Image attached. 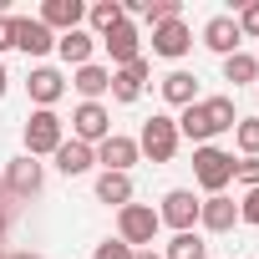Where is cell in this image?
<instances>
[{
	"label": "cell",
	"mask_w": 259,
	"mask_h": 259,
	"mask_svg": "<svg viewBox=\"0 0 259 259\" xmlns=\"http://www.w3.org/2000/svg\"><path fill=\"white\" fill-rule=\"evenodd\" d=\"M92 259H133V249H127V244H122V239H102V244H97V254H92Z\"/></svg>",
	"instance_id": "obj_31"
},
{
	"label": "cell",
	"mask_w": 259,
	"mask_h": 259,
	"mask_svg": "<svg viewBox=\"0 0 259 259\" xmlns=\"http://www.w3.org/2000/svg\"><path fill=\"white\" fill-rule=\"evenodd\" d=\"M26 92H31V102H36V107H56V102L66 97V76H61L56 66H31Z\"/></svg>",
	"instance_id": "obj_11"
},
{
	"label": "cell",
	"mask_w": 259,
	"mask_h": 259,
	"mask_svg": "<svg viewBox=\"0 0 259 259\" xmlns=\"http://www.w3.org/2000/svg\"><path fill=\"white\" fill-rule=\"evenodd\" d=\"M6 259H41V254H31V249H21V254H6Z\"/></svg>",
	"instance_id": "obj_36"
},
{
	"label": "cell",
	"mask_w": 259,
	"mask_h": 259,
	"mask_svg": "<svg viewBox=\"0 0 259 259\" xmlns=\"http://www.w3.org/2000/svg\"><path fill=\"white\" fill-rule=\"evenodd\" d=\"M178 122L168 117V112H153L148 122H143V133H138V153H148L153 163H173L178 158Z\"/></svg>",
	"instance_id": "obj_2"
},
{
	"label": "cell",
	"mask_w": 259,
	"mask_h": 259,
	"mask_svg": "<svg viewBox=\"0 0 259 259\" xmlns=\"http://www.w3.org/2000/svg\"><path fill=\"white\" fill-rule=\"evenodd\" d=\"M224 81H234V87H249V81H259V61H254L249 51H234V56H224Z\"/></svg>",
	"instance_id": "obj_23"
},
{
	"label": "cell",
	"mask_w": 259,
	"mask_h": 259,
	"mask_svg": "<svg viewBox=\"0 0 259 259\" xmlns=\"http://www.w3.org/2000/svg\"><path fill=\"white\" fill-rule=\"evenodd\" d=\"M239 219L259 229V188H244V203H239Z\"/></svg>",
	"instance_id": "obj_32"
},
{
	"label": "cell",
	"mask_w": 259,
	"mask_h": 259,
	"mask_svg": "<svg viewBox=\"0 0 259 259\" xmlns=\"http://www.w3.org/2000/svg\"><path fill=\"white\" fill-rule=\"evenodd\" d=\"M56 51H61V61H66V66H87V61H92V51H97V36L76 26V31L56 36Z\"/></svg>",
	"instance_id": "obj_18"
},
{
	"label": "cell",
	"mask_w": 259,
	"mask_h": 259,
	"mask_svg": "<svg viewBox=\"0 0 259 259\" xmlns=\"http://www.w3.org/2000/svg\"><path fill=\"white\" fill-rule=\"evenodd\" d=\"M0 51H11V16H0Z\"/></svg>",
	"instance_id": "obj_33"
},
{
	"label": "cell",
	"mask_w": 259,
	"mask_h": 259,
	"mask_svg": "<svg viewBox=\"0 0 259 259\" xmlns=\"http://www.w3.org/2000/svg\"><path fill=\"white\" fill-rule=\"evenodd\" d=\"M0 234H6V208H0Z\"/></svg>",
	"instance_id": "obj_38"
},
{
	"label": "cell",
	"mask_w": 259,
	"mask_h": 259,
	"mask_svg": "<svg viewBox=\"0 0 259 259\" xmlns=\"http://www.w3.org/2000/svg\"><path fill=\"white\" fill-rule=\"evenodd\" d=\"M36 21H41V26H46L51 36H56V31L66 36V31H76V26L87 21V6H81V0H46Z\"/></svg>",
	"instance_id": "obj_12"
},
{
	"label": "cell",
	"mask_w": 259,
	"mask_h": 259,
	"mask_svg": "<svg viewBox=\"0 0 259 259\" xmlns=\"http://www.w3.org/2000/svg\"><path fill=\"white\" fill-rule=\"evenodd\" d=\"M6 87H11V71H6V61H0V97H6Z\"/></svg>",
	"instance_id": "obj_35"
},
{
	"label": "cell",
	"mask_w": 259,
	"mask_h": 259,
	"mask_svg": "<svg viewBox=\"0 0 259 259\" xmlns=\"http://www.w3.org/2000/svg\"><path fill=\"white\" fill-rule=\"evenodd\" d=\"M239 41H244V36H239V21H234V16H213V21L203 26V46L219 51V56H234Z\"/></svg>",
	"instance_id": "obj_16"
},
{
	"label": "cell",
	"mask_w": 259,
	"mask_h": 259,
	"mask_svg": "<svg viewBox=\"0 0 259 259\" xmlns=\"http://www.w3.org/2000/svg\"><path fill=\"white\" fill-rule=\"evenodd\" d=\"M188 51H193V31H188L183 21H163V26H153V56L183 61Z\"/></svg>",
	"instance_id": "obj_9"
},
{
	"label": "cell",
	"mask_w": 259,
	"mask_h": 259,
	"mask_svg": "<svg viewBox=\"0 0 259 259\" xmlns=\"http://www.w3.org/2000/svg\"><path fill=\"white\" fill-rule=\"evenodd\" d=\"M254 87H259V81H254Z\"/></svg>",
	"instance_id": "obj_40"
},
{
	"label": "cell",
	"mask_w": 259,
	"mask_h": 259,
	"mask_svg": "<svg viewBox=\"0 0 259 259\" xmlns=\"http://www.w3.org/2000/svg\"><path fill=\"white\" fill-rule=\"evenodd\" d=\"M193 178H198V188H203L208 198L224 193V188L234 183V153H224V148H213V143L193 148Z\"/></svg>",
	"instance_id": "obj_1"
},
{
	"label": "cell",
	"mask_w": 259,
	"mask_h": 259,
	"mask_svg": "<svg viewBox=\"0 0 259 259\" xmlns=\"http://www.w3.org/2000/svg\"><path fill=\"white\" fill-rule=\"evenodd\" d=\"M163 259H208V244H203L198 229L193 234H173V244L163 249Z\"/></svg>",
	"instance_id": "obj_26"
},
{
	"label": "cell",
	"mask_w": 259,
	"mask_h": 259,
	"mask_svg": "<svg viewBox=\"0 0 259 259\" xmlns=\"http://www.w3.org/2000/svg\"><path fill=\"white\" fill-rule=\"evenodd\" d=\"M0 259H6V254H0Z\"/></svg>",
	"instance_id": "obj_39"
},
{
	"label": "cell",
	"mask_w": 259,
	"mask_h": 259,
	"mask_svg": "<svg viewBox=\"0 0 259 259\" xmlns=\"http://www.w3.org/2000/svg\"><path fill=\"white\" fill-rule=\"evenodd\" d=\"M178 0H148L143 6V16H148V26H163V21H178Z\"/></svg>",
	"instance_id": "obj_28"
},
{
	"label": "cell",
	"mask_w": 259,
	"mask_h": 259,
	"mask_svg": "<svg viewBox=\"0 0 259 259\" xmlns=\"http://www.w3.org/2000/svg\"><path fill=\"white\" fill-rule=\"evenodd\" d=\"M66 143V122L56 117V107H36L31 117H26V153L31 158H46V153H56Z\"/></svg>",
	"instance_id": "obj_4"
},
{
	"label": "cell",
	"mask_w": 259,
	"mask_h": 259,
	"mask_svg": "<svg viewBox=\"0 0 259 259\" xmlns=\"http://www.w3.org/2000/svg\"><path fill=\"white\" fill-rule=\"evenodd\" d=\"M163 102L168 107H193L198 102V76L193 71H168L163 76Z\"/></svg>",
	"instance_id": "obj_20"
},
{
	"label": "cell",
	"mask_w": 259,
	"mask_h": 259,
	"mask_svg": "<svg viewBox=\"0 0 259 259\" xmlns=\"http://www.w3.org/2000/svg\"><path fill=\"white\" fill-rule=\"evenodd\" d=\"M203 112H208L213 138H219V133H234V122H239V112H234V97H208V102H203Z\"/></svg>",
	"instance_id": "obj_25"
},
{
	"label": "cell",
	"mask_w": 259,
	"mask_h": 259,
	"mask_svg": "<svg viewBox=\"0 0 259 259\" xmlns=\"http://www.w3.org/2000/svg\"><path fill=\"white\" fill-rule=\"evenodd\" d=\"M234 21H239V36H254V41H259V0H249Z\"/></svg>",
	"instance_id": "obj_29"
},
{
	"label": "cell",
	"mask_w": 259,
	"mask_h": 259,
	"mask_svg": "<svg viewBox=\"0 0 259 259\" xmlns=\"http://www.w3.org/2000/svg\"><path fill=\"white\" fill-rule=\"evenodd\" d=\"M6 198H11V193H6V178H0V203H6Z\"/></svg>",
	"instance_id": "obj_37"
},
{
	"label": "cell",
	"mask_w": 259,
	"mask_h": 259,
	"mask_svg": "<svg viewBox=\"0 0 259 259\" xmlns=\"http://www.w3.org/2000/svg\"><path fill=\"white\" fill-rule=\"evenodd\" d=\"M51 158H56V168H61L66 178H81V173H87V168L97 163V148H87V143H76V138H66V143H61V148H56Z\"/></svg>",
	"instance_id": "obj_17"
},
{
	"label": "cell",
	"mask_w": 259,
	"mask_h": 259,
	"mask_svg": "<svg viewBox=\"0 0 259 259\" xmlns=\"http://www.w3.org/2000/svg\"><path fill=\"white\" fill-rule=\"evenodd\" d=\"M0 178H6V193H11V198H36V193H41V183H46V173H41V163H36L31 153L11 158Z\"/></svg>",
	"instance_id": "obj_6"
},
{
	"label": "cell",
	"mask_w": 259,
	"mask_h": 259,
	"mask_svg": "<svg viewBox=\"0 0 259 259\" xmlns=\"http://www.w3.org/2000/svg\"><path fill=\"white\" fill-rule=\"evenodd\" d=\"M158 208H148V203H127V208H117V239L127 244V249H153V239H158Z\"/></svg>",
	"instance_id": "obj_3"
},
{
	"label": "cell",
	"mask_w": 259,
	"mask_h": 259,
	"mask_svg": "<svg viewBox=\"0 0 259 259\" xmlns=\"http://www.w3.org/2000/svg\"><path fill=\"white\" fill-rule=\"evenodd\" d=\"M158 224H168L173 234H193V224H198V198H193L188 188H173V193H163Z\"/></svg>",
	"instance_id": "obj_7"
},
{
	"label": "cell",
	"mask_w": 259,
	"mask_h": 259,
	"mask_svg": "<svg viewBox=\"0 0 259 259\" xmlns=\"http://www.w3.org/2000/svg\"><path fill=\"white\" fill-rule=\"evenodd\" d=\"M97 198L127 208V203H133V178H127V173H102V178H97Z\"/></svg>",
	"instance_id": "obj_22"
},
{
	"label": "cell",
	"mask_w": 259,
	"mask_h": 259,
	"mask_svg": "<svg viewBox=\"0 0 259 259\" xmlns=\"http://www.w3.org/2000/svg\"><path fill=\"white\" fill-rule=\"evenodd\" d=\"M234 143L244 158H259V117H239L234 122Z\"/></svg>",
	"instance_id": "obj_27"
},
{
	"label": "cell",
	"mask_w": 259,
	"mask_h": 259,
	"mask_svg": "<svg viewBox=\"0 0 259 259\" xmlns=\"http://www.w3.org/2000/svg\"><path fill=\"white\" fill-rule=\"evenodd\" d=\"M97 41L112 51V61H117V66H133V61H138V46H143V36H138V26H133V21L112 26V31H107V36H97Z\"/></svg>",
	"instance_id": "obj_14"
},
{
	"label": "cell",
	"mask_w": 259,
	"mask_h": 259,
	"mask_svg": "<svg viewBox=\"0 0 259 259\" xmlns=\"http://www.w3.org/2000/svg\"><path fill=\"white\" fill-rule=\"evenodd\" d=\"M87 21H92V31L97 36H107L112 26H122L127 16H122V0H97V6H87Z\"/></svg>",
	"instance_id": "obj_24"
},
{
	"label": "cell",
	"mask_w": 259,
	"mask_h": 259,
	"mask_svg": "<svg viewBox=\"0 0 259 259\" xmlns=\"http://www.w3.org/2000/svg\"><path fill=\"white\" fill-rule=\"evenodd\" d=\"M178 122V138H188V143H208L213 138V127H208V112H203V102H193V107H183V117H173Z\"/></svg>",
	"instance_id": "obj_21"
},
{
	"label": "cell",
	"mask_w": 259,
	"mask_h": 259,
	"mask_svg": "<svg viewBox=\"0 0 259 259\" xmlns=\"http://www.w3.org/2000/svg\"><path fill=\"white\" fill-rule=\"evenodd\" d=\"M143 87H148V61H143V56H138L133 66H117V71H112V102H138Z\"/></svg>",
	"instance_id": "obj_15"
},
{
	"label": "cell",
	"mask_w": 259,
	"mask_h": 259,
	"mask_svg": "<svg viewBox=\"0 0 259 259\" xmlns=\"http://www.w3.org/2000/svg\"><path fill=\"white\" fill-rule=\"evenodd\" d=\"M133 259H163L158 249H133Z\"/></svg>",
	"instance_id": "obj_34"
},
{
	"label": "cell",
	"mask_w": 259,
	"mask_h": 259,
	"mask_svg": "<svg viewBox=\"0 0 259 259\" xmlns=\"http://www.w3.org/2000/svg\"><path fill=\"white\" fill-rule=\"evenodd\" d=\"M71 87L81 92V102H97L102 92H112V71H107V66H97V61H87V66H76V71H71Z\"/></svg>",
	"instance_id": "obj_19"
},
{
	"label": "cell",
	"mask_w": 259,
	"mask_h": 259,
	"mask_svg": "<svg viewBox=\"0 0 259 259\" xmlns=\"http://www.w3.org/2000/svg\"><path fill=\"white\" fill-rule=\"evenodd\" d=\"M198 224H203L208 234H229V229L239 224V203H234L229 193H213V198L198 203Z\"/></svg>",
	"instance_id": "obj_13"
},
{
	"label": "cell",
	"mask_w": 259,
	"mask_h": 259,
	"mask_svg": "<svg viewBox=\"0 0 259 259\" xmlns=\"http://www.w3.org/2000/svg\"><path fill=\"white\" fill-rule=\"evenodd\" d=\"M254 61H259V56H254Z\"/></svg>",
	"instance_id": "obj_41"
},
{
	"label": "cell",
	"mask_w": 259,
	"mask_h": 259,
	"mask_svg": "<svg viewBox=\"0 0 259 259\" xmlns=\"http://www.w3.org/2000/svg\"><path fill=\"white\" fill-rule=\"evenodd\" d=\"M11 46L26 51V56H46V51L56 46V36H51L41 21H31V16H11Z\"/></svg>",
	"instance_id": "obj_8"
},
{
	"label": "cell",
	"mask_w": 259,
	"mask_h": 259,
	"mask_svg": "<svg viewBox=\"0 0 259 259\" xmlns=\"http://www.w3.org/2000/svg\"><path fill=\"white\" fill-rule=\"evenodd\" d=\"M234 178H239L244 188H259V158H239V163H234Z\"/></svg>",
	"instance_id": "obj_30"
},
{
	"label": "cell",
	"mask_w": 259,
	"mask_h": 259,
	"mask_svg": "<svg viewBox=\"0 0 259 259\" xmlns=\"http://www.w3.org/2000/svg\"><path fill=\"white\" fill-rule=\"evenodd\" d=\"M71 138L87 143V148L107 143V138H112V112H107L102 102H81V107L71 112Z\"/></svg>",
	"instance_id": "obj_5"
},
{
	"label": "cell",
	"mask_w": 259,
	"mask_h": 259,
	"mask_svg": "<svg viewBox=\"0 0 259 259\" xmlns=\"http://www.w3.org/2000/svg\"><path fill=\"white\" fill-rule=\"evenodd\" d=\"M143 153H138V138H122V133H112L107 143H97V163H102V173H127Z\"/></svg>",
	"instance_id": "obj_10"
}]
</instances>
